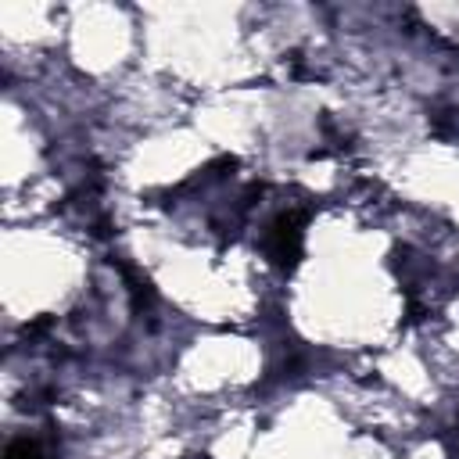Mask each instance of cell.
Instances as JSON below:
<instances>
[{
  "mask_svg": "<svg viewBox=\"0 0 459 459\" xmlns=\"http://www.w3.org/2000/svg\"><path fill=\"white\" fill-rule=\"evenodd\" d=\"M301 237H305V215L301 212H280L265 230V255L280 269H294L301 258Z\"/></svg>",
  "mask_w": 459,
  "mask_h": 459,
  "instance_id": "cell-1",
  "label": "cell"
},
{
  "mask_svg": "<svg viewBox=\"0 0 459 459\" xmlns=\"http://www.w3.org/2000/svg\"><path fill=\"white\" fill-rule=\"evenodd\" d=\"M4 459H50V452L36 437H14L4 452Z\"/></svg>",
  "mask_w": 459,
  "mask_h": 459,
  "instance_id": "cell-2",
  "label": "cell"
}]
</instances>
